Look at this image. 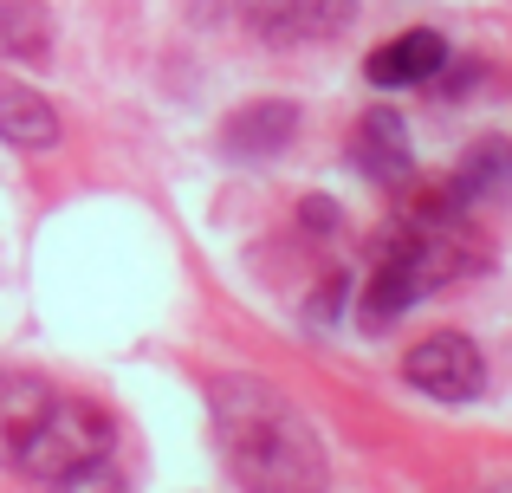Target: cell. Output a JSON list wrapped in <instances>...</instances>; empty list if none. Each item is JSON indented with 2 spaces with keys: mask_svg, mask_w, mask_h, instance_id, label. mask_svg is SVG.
<instances>
[{
  "mask_svg": "<svg viewBox=\"0 0 512 493\" xmlns=\"http://www.w3.org/2000/svg\"><path fill=\"white\" fill-rule=\"evenodd\" d=\"M52 493H124V481H117L111 461H98V468H85V474H72V481H59Z\"/></svg>",
  "mask_w": 512,
  "mask_h": 493,
  "instance_id": "30bf717a",
  "label": "cell"
},
{
  "mask_svg": "<svg viewBox=\"0 0 512 493\" xmlns=\"http://www.w3.org/2000/svg\"><path fill=\"white\" fill-rule=\"evenodd\" d=\"M240 13L266 46H312V39L344 33L357 0H240Z\"/></svg>",
  "mask_w": 512,
  "mask_h": 493,
  "instance_id": "277c9868",
  "label": "cell"
},
{
  "mask_svg": "<svg viewBox=\"0 0 512 493\" xmlns=\"http://www.w3.org/2000/svg\"><path fill=\"white\" fill-rule=\"evenodd\" d=\"M52 20L39 0H0V59H46Z\"/></svg>",
  "mask_w": 512,
  "mask_h": 493,
  "instance_id": "9c48e42d",
  "label": "cell"
},
{
  "mask_svg": "<svg viewBox=\"0 0 512 493\" xmlns=\"http://www.w3.org/2000/svg\"><path fill=\"white\" fill-rule=\"evenodd\" d=\"M0 137L13 150H52L59 143V111L26 85H0Z\"/></svg>",
  "mask_w": 512,
  "mask_h": 493,
  "instance_id": "ba28073f",
  "label": "cell"
},
{
  "mask_svg": "<svg viewBox=\"0 0 512 493\" xmlns=\"http://www.w3.org/2000/svg\"><path fill=\"white\" fill-rule=\"evenodd\" d=\"M448 65V39L428 33V26H409V33L383 39V46L363 59V78L376 91H409V85H428V78Z\"/></svg>",
  "mask_w": 512,
  "mask_h": 493,
  "instance_id": "5b68a950",
  "label": "cell"
},
{
  "mask_svg": "<svg viewBox=\"0 0 512 493\" xmlns=\"http://www.w3.org/2000/svg\"><path fill=\"white\" fill-rule=\"evenodd\" d=\"M111 442H117V429H111L104 409H91V403H52V396H46V409L26 422V435L13 442V455H20V468L33 474V481L59 487V481H72V474L111 461Z\"/></svg>",
  "mask_w": 512,
  "mask_h": 493,
  "instance_id": "7a4b0ae2",
  "label": "cell"
},
{
  "mask_svg": "<svg viewBox=\"0 0 512 493\" xmlns=\"http://www.w3.org/2000/svg\"><path fill=\"white\" fill-rule=\"evenodd\" d=\"M292 130H299V111H292L286 98H266V104H247L240 117H227V130H221V143H227V156H279L292 143Z\"/></svg>",
  "mask_w": 512,
  "mask_h": 493,
  "instance_id": "52a82bcc",
  "label": "cell"
},
{
  "mask_svg": "<svg viewBox=\"0 0 512 493\" xmlns=\"http://www.w3.org/2000/svg\"><path fill=\"white\" fill-rule=\"evenodd\" d=\"M350 156H357V169L363 176H376V182H402L415 169V156H409V130H402V117L389 111H370L357 124V137H350Z\"/></svg>",
  "mask_w": 512,
  "mask_h": 493,
  "instance_id": "8992f818",
  "label": "cell"
},
{
  "mask_svg": "<svg viewBox=\"0 0 512 493\" xmlns=\"http://www.w3.org/2000/svg\"><path fill=\"white\" fill-rule=\"evenodd\" d=\"M214 435L247 493H325V448L286 390L260 377L214 383Z\"/></svg>",
  "mask_w": 512,
  "mask_h": 493,
  "instance_id": "6da1fadb",
  "label": "cell"
},
{
  "mask_svg": "<svg viewBox=\"0 0 512 493\" xmlns=\"http://www.w3.org/2000/svg\"><path fill=\"white\" fill-rule=\"evenodd\" d=\"M402 370H409V383L422 396H435V403H474V396L487 390V357H480V344L461 338V331H428Z\"/></svg>",
  "mask_w": 512,
  "mask_h": 493,
  "instance_id": "3957f363",
  "label": "cell"
}]
</instances>
